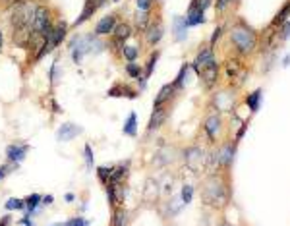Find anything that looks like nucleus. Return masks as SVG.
<instances>
[{"mask_svg": "<svg viewBox=\"0 0 290 226\" xmlns=\"http://www.w3.org/2000/svg\"><path fill=\"white\" fill-rule=\"evenodd\" d=\"M228 188L219 174H207L201 186V203L211 209H223L228 205Z\"/></svg>", "mask_w": 290, "mask_h": 226, "instance_id": "obj_1", "label": "nucleus"}, {"mask_svg": "<svg viewBox=\"0 0 290 226\" xmlns=\"http://www.w3.org/2000/svg\"><path fill=\"white\" fill-rule=\"evenodd\" d=\"M230 43L234 50L242 56L252 54L258 47V33L254 31L244 20H238L230 29Z\"/></svg>", "mask_w": 290, "mask_h": 226, "instance_id": "obj_2", "label": "nucleus"}, {"mask_svg": "<svg viewBox=\"0 0 290 226\" xmlns=\"http://www.w3.org/2000/svg\"><path fill=\"white\" fill-rule=\"evenodd\" d=\"M54 22H56L54 8L49 2L47 4L41 2L37 12H35V20H33V35L47 39L51 35V31H53V27H54Z\"/></svg>", "mask_w": 290, "mask_h": 226, "instance_id": "obj_3", "label": "nucleus"}, {"mask_svg": "<svg viewBox=\"0 0 290 226\" xmlns=\"http://www.w3.org/2000/svg\"><path fill=\"white\" fill-rule=\"evenodd\" d=\"M89 39H91V33H85V35H74L68 43V49H70V54H72V62L78 66L83 62V58L87 56V47H89Z\"/></svg>", "mask_w": 290, "mask_h": 226, "instance_id": "obj_4", "label": "nucleus"}, {"mask_svg": "<svg viewBox=\"0 0 290 226\" xmlns=\"http://www.w3.org/2000/svg\"><path fill=\"white\" fill-rule=\"evenodd\" d=\"M106 2H108V0H83V8H81L79 16L74 20V24H70V27H72V29L81 27L85 22H89V20L95 16L97 12H99Z\"/></svg>", "mask_w": 290, "mask_h": 226, "instance_id": "obj_5", "label": "nucleus"}, {"mask_svg": "<svg viewBox=\"0 0 290 226\" xmlns=\"http://www.w3.org/2000/svg\"><path fill=\"white\" fill-rule=\"evenodd\" d=\"M182 157H184V164H186V168H188V170H192L193 174H197L199 170H203V168H205V153H203V149H201V147H197V145H192V147L184 149Z\"/></svg>", "mask_w": 290, "mask_h": 226, "instance_id": "obj_6", "label": "nucleus"}, {"mask_svg": "<svg viewBox=\"0 0 290 226\" xmlns=\"http://www.w3.org/2000/svg\"><path fill=\"white\" fill-rule=\"evenodd\" d=\"M70 29H72V27H70V24L66 22L64 18H56L53 31H51V35L47 37V41L51 43V49H53V50L64 43L66 37H68V33H70Z\"/></svg>", "mask_w": 290, "mask_h": 226, "instance_id": "obj_7", "label": "nucleus"}, {"mask_svg": "<svg viewBox=\"0 0 290 226\" xmlns=\"http://www.w3.org/2000/svg\"><path fill=\"white\" fill-rule=\"evenodd\" d=\"M162 37H164V24H162V18L157 14V18L151 22V25L147 27V31L143 33V39H145V45L147 47H157L161 43Z\"/></svg>", "mask_w": 290, "mask_h": 226, "instance_id": "obj_8", "label": "nucleus"}, {"mask_svg": "<svg viewBox=\"0 0 290 226\" xmlns=\"http://www.w3.org/2000/svg\"><path fill=\"white\" fill-rule=\"evenodd\" d=\"M27 153H29V143H20V141L10 143V145L6 147V162L18 166L20 162L26 161Z\"/></svg>", "mask_w": 290, "mask_h": 226, "instance_id": "obj_9", "label": "nucleus"}, {"mask_svg": "<svg viewBox=\"0 0 290 226\" xmlns=\"http://www.w3.org/2000/svg\"><path fill=\"white\" fill-rule=\"evenodd\" d=\"M120 22V18H118V14L116 12H110V14H106V16H103L99 22L95 24V33L97 37H110L112 31H114V27H116V24Z\"/></svg>", "mask_w": 290, "mask_h": 226, "instance_id": "obj_10", "label": "nucleus"}, {"mask_svg": "<svg viewBox=\"0 0 290 226\" xmlns=\"http://www.w3.org/2000/svg\"><path fill=\"white\" fill-rule=\"evenodd\" d=\"M105 95H106V97H118V99H130V100H133V99L139 97L141 93H139L137 89H133L132 85L124 83V81H116L114 85H110V87L106 89Z\"/></svg>", "mask_w": 290, "mask_h": 226, "instance_id": "obj_11", "label": "nucleus"}, {"mask_svg": "<svg viewBox=\"0 0 290 226\" xmlns=\"http://www.w3.org/2000/svg\"><path fill=\"white\" fill-rule=\"evenodd\" d=\"M219 75H221V66H219V62H213V64L205 66V68H201V72H199V79H201L203 87L209 89V91L217 85Z\"/></svg>", "mask_w": 290, "mask_h": 226, "instance_id": "obj_12", "label": "nucleus"}, {"mask_svg": "<svg viewBox=\"0 0 290 226\" xmlns=\"http://www.w3.org/2000/svg\"><path fill=\"white\" fill-rule=\"evenodd\" d=\"M221 128H223V120H221V116H219L217 112L207 114V118L203 120V131L207 133V137H209L211 143L217 141V137H219V133H221Z\"/></svg>", "mask_w": 290, "mask_h": 226, "instance_id": "obj_13", "label": "nucleus"}, {"mask_svg": "<svg viewBox=\"0 0 290 226\" xmlns=\"http://www.w3.org/2000/svg\"><path fill=\"white\" fill-rule=\"evenodd\" d=\"M213 62H217V58H215V49H211V47L207 45V47H201V50L197 52V56H195V60L190 64V68H193V72L199 75L201 68L213 64Z\"/></svg>", "mask_w": 290, "mask_h": 226, "instance_id": "obj_14", "label": "nucleus"}, {"mask_svg": "<svg viewBox=\"0 0 290 226\" xmlns=\"http://www.w3.org/2000/svg\"><path fill=\"white\" fill-rule=\"evenodd\" d=\"M168 116H170V106L153 108V112H151V116H149V122H147V131L151 133V131H157V129H161L162 126L166 124Z\"/></svg>", "mask_w": 290, "mask_h": 226, "instance_id": "obj_15", "label": "nucleus"}, {"mask_svg": "<svg viewBox=\"0 0 290 226\" xmlns=\"http://www.w3.org/2000/svg\"><path fill=\"white\" fill-rule=\"evenodd\" d=\"M178 95V91L174 89L172 83H164L159 93L153 99V108H161V106H170V102L174 100V97Z\"/></svg>", "mask_w": 290, "mask_h": 226, "instance_id": "obj_16", "label": "nucleus"}, {"mask_svg": "<svg viewBox=\"0 0 290 226\" xmlns=\"http://www.w3.org/2000/svg\"><path fill=\"white\" fill-rule=\"evenodd\" d=\"M130 170H132V161L118 162L112 166V174H110V180L108 184H128V176Z\"/></svg>", "mask_w": 290, "mask_h": 226, "instance_id": "obj_17", "label": "nucleus"}, {"mask_svg": "<svg viewBox=\"0 0 290 226\" xmlns=\"http://www.w3.org/2000/svg\"><path fill=\"white\" fill-rule=\"evenodd\" d=\"M155 20V16H153V10H149V12H143V10H137L135 12V16H133V31L135 33H143L147 31V27L151 25V22Z\"/></svg>", "mask_w": 290, "mask_h": 226, "instance_id": "obj_18", "label": "nucleus"}, {"mask_svg": "<svg viewBox=\"0 0 290 226\" xmlns=\"http://www.w3.org/2000/svg\"><path fill=\"white\" fill-rule=\"evenodd\" d=\"M83 133V128L81 126H78V124H74V122H64L60 128L56 129V139L58 141H72V139H76L78 135H81Z\"/></svg>", "mask_w": 290, "mask_h": 226, "instance_id": "obj_19", "label": "nucleus"}, {"mask_svg": "<svg viewBox=\"0 0 290 226\" xmlns=\"http://www.w3.org/2000/svg\"><path fill=\"white\" fill-rule=\"evenodd\" d=\"M133 25L130 24V22H118L116 24V27H114V31H112V39H116V41H120V43H128L130 39L133 37Z\"/></svg>", "mask_w": 290, "mask_h": 226, "instance_id": "obj_20", "label": "nucleus"}, {"mask_svg": "<svg viewBox=\"0 0 290 226\" xmlns=\"http://www.w3.org/2000/svg\"><path fill=\"white\" fill-rule=\"evenodd\" d=\"M186 24L190 25V27H195V25H199V24H203L205 22V12L195 4V2H190V8H188V12H186Z\"/></svg>", "mask_w": 290, "mask_h": 226, "instance_id": "obj_21", "label": "nucleus"}, {"mask_svg": "<svg viewBox=\"0 0 290 226\" xmlns=\"http://www.w3.org/2000/svg\"><path fill=\"white\" fill-rule=\"evenodd\" d=\"M219 151V159H221V166L223 170H228L232 166V161H234V153H236V143H225Z\"/></svg>", "mask_w": 290, "mask_h": 226, "instance_id": "obj_22", "label": "nucleus"}, {"mask_svg": "<svg viewBox=\"0 0 290 226\" xmlns=\"http://www.w3.org/2000/svg\"><path fill=\"white\" fill-rule=\"evenodd\" d=\"M188 24H186V18L184 16H176L174 18V22H172V35H174V39L178 41V43H182V41H186L188 39Z\"/></svg>", "mask_w": 290, "mask_h": 226, "instance_id": "obj_23", "label": "nucleus"}, {"mask_svg": "<svg viewBox=\"0 0 290 226\" xmlns=\"http://www.w3.org/2000/svg\"><path fill=\"white\" fill-rule=\"evenodd\" d=\"M130 225V211L122 205L112 209V217H110V225L108 226H128Z\"/></svg>", "mask_w": 290, "mask_h": 226, "instance_id": "obj_24", "label": "nucleus"}, {"mask_svg": "<svg viewBox=\"0 0 290 226\" xmlns=\"http://www.w3.org/2000/svg\"><path fill=\"white\" fill-rule=\"evenodd\" d=\"M41 199H43V195H39V194H31V195H27V197H24V201H26V215L33 217V215L39 211Z\"/></svg>", "mask_w": 290, "mask_h": 226, "instance_id": "obj_25", "label": "nucleus"}, {"mask_svg": "<svg viewBox=\"0 0 290 226\" xmlns=\"http://www.w3.org/2000/svg\"><path fill=\"white\" fill-rule=\"evenodd\" d=\"M122 133L128 135V137H137V114L135 112H130L124 126H122Z\"/></svg>", "mask_w": 290, "mask_h": 226, "instance_id": "obj_26", "label": "nucleus"}, {"mask_svg": "<svg viewBox=\"0 0 290 226\" xmlns=\"http://www.w3.org/2000/svg\"><path fill=\"white\" fill-rule=\"evenodd\" d=\"M157 197H159V182L149 178L145 182V188H143V199L145 201H155Z\"/></svg>", "mask_w": 290, "mask_h": 226, "instance_id": "obj_27", "label": "nucleus"}, {"mask_svg": "<svg viewBox=\"0 0 290 226\" xmlns=\"http://www.w3.org/2000/svg\"><path fill=\"white\" fill-rule=\"evenodd\" d=\"M159 58H161V50H153V52H151V56L147 58V62H145V66H143V75H145V79H149V77L153 75V72H155V68H157Z\"/></svg>", "mask_w": 290, "mask_h": 226, "instance_id": "obj_28", "label": "nucleus"}, {"mask_svg": "<svg viewBox=\"0 0 290 226\" xmlns=\"http://www.w3.org/2000/svg\"><path fill=\"white\" fill-rule=\"evenodd\" d=\"M62 79V68L58 66V60H54L51 68H49V83H51V89H54Z\"/></svg>", "mask_w": 290, "mask_h": 226, "instance_id": "obj_29", "label": "nucleus"}, {"mask_svg": "<svg viewBox=\"0 0 290 226\" xmlns=\"http://www.w3.org/2000/svg\"><path fill=\"white\" fill-rule=\"evenodd\" d=\"M215 104H217V108L219 110H230L232 108V93H228V91H223V93H217L215 95Z\"/></svg>", "mask_w": 290, "mask_h": 226, "instance_id": "obj_30", "label": "nucleus"}, {"mask_svg": "<svg viewBox=\"0 0 290 226\" xmlns=\"http://www.w3.org/2000/svg\"><path fill=\"white\" fill-rule=\"evenodd\" d=\"M139 54H141V49L137 47V45H124V49H122V58L126 60V62H135L137 58H139Z\"/></svg>", "mask_w": 290, "mask_h": 226, "instance_id": "obj_31", "label": "nucleus"}, {"mask_svg": "<svg viewBox=\"0 0 290 226\" xmlns=\"http://www.w3.org/2000/svg\"><path fill=\"white\" fill-rule=\"evenodd\" d=\"M289 16H290V2H287V4L277 12V16L273 18L271 27H279V25H283L285 22H289Z\"/></svg>", "mask_w": 290, "mask_h": 226, "instance_id": "obj_32", "label": "nucleus"}, {"mask_svg": "<svg viewBox=\"0 0 290 226\" xmlns=\"http://www.w3.org/2000/svg\"><path fill=\"white\" fill-rule=\"evenodd\" d=\"M188 70H190V64H188V62L182 64L180 72H178V75H176V79L172 81V85H174V89H176L178 93L184 89V83H186V77H188Z\"/></svg>", "mask_w": 290, "mask_h": 226, "instance_id": "obj_33", "label": "nucleus"}, {"mask_svg": "<svg viewBox=\"0 0 290 226\" xmlns=\"http://www.w3.org/2000/svg\"><path fill=\"white\" fill-rule=\"evenodd\" d=\"M261 97H263V91H261V89H256L254 93H250V95L246 97V104H248V108H250L252 112H258V110H259Z\"/></svg>", "mask_w": 290, "mask_h": 226, "instance_id": "obj_34", "label": "nucleus"}, {"mask_svg": "<svg viewBox=\"0 0 290 226\" xmlns=\"http://www.w3.org/2000/svg\"><path fill=\"white\" fill-rule=\"evenodd\" d=\"M95 174H97V180H99L103 186H106L108 180H110V174H112V166L101 164V166H97L95 168Z\"/></svg>", "mask_w": 290, "mask_h": 226, "instance_id": "obj_35", "label": "nucleus"}, {"mask_svg": "<svg viewBox=\"0 0 290 226\" xmlns=\"http://www.w3.org/2000/svg\"><path fill=\"white\" fill-rule=\"evenodd\" d=\"M83 161H85V168L87 170H93L95 168V153H93L91 143H85L83 145Z\"/></svg>", "mask_w": 290, "mask_h": 226, "instance_id": "obj_36", "label": "nucleus"}, {"mask_svg": "<svg viewBox=\"0 0 290 226\" xmlns=\"http://www.w3.org/2000/svg\"><path fill=\"white\" fill-rule=\"evenodd\" d=\"M4 209L6 211H26V201L20 199V197H10L4 203Z\"/></svg>", "mask_w": 290, "mask_h": 226, "instance_id": "obj_37", "label": "nucleus"}, {"mask_svg": "<svg viewBox=\"0 0 290 226\" xmlns=\"http://www.w3.org/2000/svg\"><path fill=\"white\" fill-rule=\"evenodd\" d=\"M193 199V186L192 184H184L182 186V192H180V201L182 205H190Z\"/></svg>", "mask_w": 290, "mask_h": 226, "instance_id": "obj_38", "label": "nucleus"}, {"mask_svg": "<svg viewBox=\"0 0 290 226\" xmlns=\"http://www.w3.org/2000/svg\"><path fill=\"white\" fill-rule=\"evenodd\" d=\"M240 70H242V66H240L238 60H228V62H226V77H228V79H234V77L238 75Z\"/></svg>", "mask_w": 290, "mask_h": 226, "instance_id": "obj_39", "label": "nucleus"}, {"mask_svg": "<svg viewBox=\"0 0 290 226\" xmlns=\"http://www.w3.org/2000/svg\"><path fill=\"white\" fill-rule=\"evenodd\" d=\"M89 225H91V221L85 219V217H81V215H76V217L68 219L64 223V226H89Z\"/></svg>", "mask_w": 290, "mask_h": 226, "instance_id": "obj_40", "label": "nucleus"}, {"mask_svg": "<svg viewBox=\"0 0 290 226\" xmlns=\"http://www.w3.org/2000/svg\"><path fill=\"white\" fill-rule=\"evenodd\" d=\"M155 2H157V0H135V6H137V10L149 12V10H153Z\"/></svg>", "mask_w": 290, "mask_h": 226, "instance_id": "obj_41", "label": "nucleus"}, {"mask_svg": "<svg viewBox=\"0 0 290 226\" xmlns=\"http://www.w3.org/2000/svg\"><path fill=\"white\" fill-rule=\"evenodd\" d=\"M221 37H223V27L219 25V27H217V29L213 31L211 39H209V47H211V49H215V45L219 43V39H221Z\"/></svg>", "mask_w": 290, "mask_h": 226, "instance_id": "obj_42", "label": "nucleus"}, {"mask_svg": "<svg viewBox=\"0 0 290 226\" xmlns=\"http://www.w3.org/2000/svg\"><path fill=\"white\" fill-rule=\"evenodd\" d=\"M232 2H234V0H217V2H215V10H217L219 14H223Z\"/></svg>", "mask_w": 290, "mask_h": 226, "instance_id": "obj_43", "label": "nucleus"}, {"mask_svg": "<svg viewBox=\"0 0 290 226\" xmlns=\"http://www.w3.org/2000/svg\"><path fill=\"white\" fill-rule=\"evenodd\" d=\"M12 168H16V166H14V164H10V162L2 164V166H0V180H4V178H6V176L12 172Z\"/></svg>", "mask_w": 290, "mask_h": 226, "instance_id": "obj_44", "label": "nucleus"}, {"mask_svg": "<svg viewBox=\"0 0 290 226\" xmlns=\"http://www.w3.org/2000/svg\"><path fill=\"white\" fill-rule=\"evenodd\" d=\"M53 203H54V195L53 194L43 195V199H41V205H43V207H51Z\"/></svg>", "mask_w": 290, "mask_h": 226, "instance_id": "obj_45", "label": "nucleus"}, {"mask_svg": "<svg viewBox=\"0 0 290 226\" xmlns=\"http://www.w3.org/2000/svg\"><path fill=\"white\" fill-rule=\"evenodd\" d=\"M290 37V20L283 24V31H281V39H289Z\"/></svg>", "mask_w": 290, "mask_h": 226, "instance_id": "obj_46", "label": "nucleus"}, {"mask_svg": "<svg viewBox=\"0 0 290 226\" xmlns=\"http://www.w3.org/2000/svg\"><path fill=\"white\" fill-rule=\"evenodd\" d=\"M16 2H22V0H0V8H2V10H8V8L14 6Z\"/></svg>", "mask_w": 290, "mask_h": 226, "instance_id": "obj_47", "label": "nucleus"}, {"mask_svg": "<svg viewBox=\"0 0 290 226\" xmlns=\"http://www.w3.org/2000/svg\"><path fill=\"white\" fill-rule=\"evenodd\" d=\"M246 129H248V122H244V124L240 126V129H238V133H236V141H240V139L244 137V133H246Z\"/></svg>", "mask_w": 290, "mask_h": 226, "instance_id": "obj_48", "label": "nucleus"}, {"mask_svg": "<svg viewBox=\"0 0 290 226\" xmlns=\"http://www.w3.org/2000/svg\"><path fill=\"white\" fill-rule=\"evenodd\" d=\"M12 225V215H4L0 217V226H10Z\"/></svg>", "mask_w": 290, "mask_h": 226, "instance_id": "obj_49", "label": "nucleus"}, {"mask_svg": "<svg viewBox=\"0 0 290 226\" xmlns=\"http://www.w3.org/2000/svg\"><path fill=\"white\" fill-rule=\"evenodd\" d=\"M18 225H24V226H35V223H33V221H31V217H29V215H26V217H24V219H22V221H20Z\"/></svg>", "mask_w": 290, "mask_h": 226, "instance_id": "obj_50", "label": "nucleus"}, {"mask_svg": "<svg viewBox=\"0 0 290 226\" xmlns=\"http://www.w3.org/2000/svg\"><path fill=\"white\" fill-rule=\"evenodd\" d=\"M64 201H66V203H74V201H76V195L72 194V192H70V194H66L64 195Z\"/></svg>", "mask_w": 290, "mask_h": 226, "instance_id": "obj_51", "label": "nucleus"}, {"mask_svg": "<svg viewBox=\"0 0 290 226\" xmlns=\"http://www.w3.org/2000/svg\"><path fill=\"white\" fill-rule=\"evenodd\" d=\"M2 47H4V33L0 29V50H2Z\"/></svg>", "mask_w": 290, "mask_h": 226, "instance_id": "obj_52", "label": "nucleus"}, {"mask_svg": "<svg viewBox=\"0 0 290 226\" xmlns=\"http://www.w3.org/2000/svg\"><path fill=\"white\" fill-rule=\"evenodd\" d=\"M283 66H290V56H285V62H283Z\"/></svg>", "mask_w": 290, "mask_h": 226, "instance_id": "obj_53", "label": "nucleus"}, {"mask_svg": "<svg viewBox=\"0 0 290 226\" xmlns=\"http://www.w3.org/2000/svg\"><path fill=\"white\" fill-rule=\"evenodd\" d=\"M49 226H64V223H54V225H49Z\"/></svg>", "mask_w": 290, "mask_h": 226, "instance_id": "obj_54", "label": "nucleus"}, {"mask_svg": "<svg viewBox=\"0 0 290 226\" xmlns=\"http://www.w3.org/2000/svg\"><path fill=\"white\" fill-rule=\"evenodd\" d=\"M219 226H232V225H228V223H223V225H219Z\"/></svg>", "mask_w": 290, "mask_h": 226, "instance_id": "obj_55", "label": "nucleus"}, {"mask_svg": "<svg viewBox=\"0 0 290 226\" xmlns=\"http://www.w3.org/2000/svg\"><path fill=\"white\" fill-rule=\"evenodd\" d=\"M110 2H120V0H110Z\"/></svg>", "mask_w": 290, "mask_h": 226, "instance_id": "obj_56", "label": "nucleus"}]
</instances>
